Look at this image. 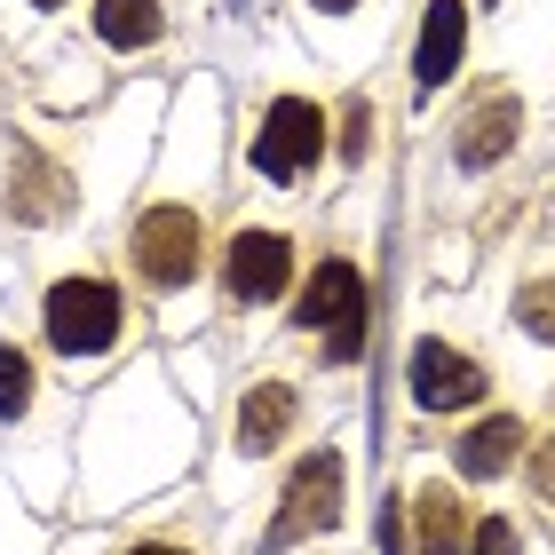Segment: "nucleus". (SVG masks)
Listing matches in <instances>:
<instances>
[{"label":"nucleus","instance_id":"obj_12","mask_svg":"<svg viewBox=\"0 0 555 555\" xmlns=\"http://www.w3.org/2000/svg\"><path fill=\"white\" fill-rule=\"evenodd\" d=\"M516 135H524V104L516 95H492V104L461 128V151H452V159L461 167H492L500 151H516Z\"/></svg>","mask_w":555,"mask_h":555},{"label":"nucleus","instance_id":"obj_11","mask_svg":"<svg viewBox=\"0 0 555 555\" xmlns=\"http://www.w3.org/2000/svg\"><path fill=\"white\" fill-rule=\"evenodd\" d=\"M461 48H468V0H428L421 56H413V88H421V95H437L452 72H461Z\"/></svg>","mask_w":555,"mask_h":555},{"label":"nucleus","instance_id":"obj_3","mask_svg":"<svg viewBox=\"0 0 555 555\" xmlns=\"http://www.w3.org/2000/svg\"><path fill=\"white\" fill-rule=\"evenodd\" d=\"M40 325L56 341V358H104L128 310H119V286H104V278H56L40 301Z\"/></svg>","mask_w":555,"mask_h":555},{"label":"nucleus","instance_id":"obj_18","mask_svg":"<svg viewBox=\"0 0 555 555\" xmlns=\"http://www.w3.org/2000/svg\"><path fill=\"white\" fill-rule=\"evenodd\" d=\"M128 555H191V547H183V540H135Z\"/></svg>","mask_w":555,"mask_h":555},{"label":"nucleus","instance_id":"obj_13","mask_svg":"<svg viewBox=\"0 0 555 555\" xmlns=\"http://www.w3.org/2000/svg\"><path fill=\"white\" fill-rule=\"evenodd\" d=\"M159 33H167L159 0H95V40H104V48H119V56L151 48Z\"/></svg>","mask_w":555,"mask_h":555},{"label":"nucleus","instance_id":"obj_1","mask_svg":"<svg viewBox=\"0 0 555 555\" xmlns=\"http://www.w3.org/2000/svg\"><path fill=\"white\" fill-rule=\"evenodd\" d=\"M128 262L151 294H183L207 270V215L183 207V198H159L128 222Z\"/></svg>","mask_w":555,"mask_h":555},{"label":"nucleus","instance_id":"obj_17","mask_svg":"<svg viewBox=\"0 0 555 555\" xmlns=\"http://www.w3.org/2000/svg\"><path fill=\"white\" fill-rule=\"evenodd\" d=\"M468 555H524V540H516V516H476V540H468Z\"/></svg>","mask_w":555,"mask_h":555},{"label":"nucleus","instance_id":"obj_2","mask_svg":"<svg viewBox=\"0 0 555 555\" xmlns=\"http://www.w3.org/2000/svg\"><path fill=\"white\" fill-rule=\"evenodd\" d=\"M294 325L325 341V365L358 358V349H365V286H358V262L325 255L310 270V286H301V301H294Z\"/></svg>","mask_w":555,"mask_h":555},{"label":"nucleus","instance_id":"obj_4","mask_svg":"<svg viewBox=\"0 0 555 555\" xmlns=\"http://www.w3.org/2000/svg\"><path fill=\"white\" fill-rule=\"evenodd\" d=\"M341 492H349V461L334 444H318V452H301V468L286 476V492H278V524L262 532V547H294V540H310V532H334L341 524Z\"/></svg>","mask_w":555,"mask_h":555},{"label":"nucleus","instance_id":"obj_19","mask_svg":"<svg viewBox=\"0 0 555 555\" xmlns=\"http://www.w3.org/2000/svg\"><path fill=\"white\" fill-rule=\"evenodd\" d=\"M310 9H325V16H341V9H358V0H310Z\"/></svg>","mask_w":555,"mask_h":555},{"label":"nucleus","instance_id":"obj_7","mask_svg":"<svg viewBox=\"0 0 555 555\" xmlns=\"http://www.w3.org/2000/svg\"><path fill=\"white\" fill-rule=\"evenodd\" d=\"M294 286V238L286 231H238L222 246V294L238 310H262V301H286Z\"/></svg>","mask_w":555,"mask_h":555},{"label":"nucleus","instance_id":"obj_20","mask_svg":"<svg viewBox=\"0 0 555 555\" xmlns=\"http://www.w3.org/2000/svg\"><path fill=\"white\" fill-rule=\"evenodd\" d=\"M33 9H56V0H33Z\"/></svg>","mask_w":555,"mask_h":555},{"label":"nucleus","instance_id":"obj_15","mask_svg":"<svg viewBox=\"0 0 555 555\" xmlns=\"http://www.w3.org/2000/svg\"><path fill=\"white\" fill-rule=\"evenodd\" d=\"M516 325L540 334V341H555V278H532V286L516 294Z\"/></svg>","mask_w":555,"mask_h":555},{"label":"nucleus","instance_id":"obj_16","mask_svg":"<svg viewBox=\"0 0 555 555\" xmlns=\"http://www.w3.org/2000/svg\"><path fill=\"white\" fill-rule=\"evenodd\" d=\"M524 476H532V500H540V508H555V428H540V437H532Z\"/></svg>","mask_w":555,"mask_h":555},{"label":"nucleus","instance_id":"obj_8","mask_svg":"<svg viewBox=\"0 0 555 555\" xmlns=\"http://www.w3.org/2000/svg\"><path fill=\"white\" fill-rule=\"evenodd\" d=\"M405 532H413V555H468L476 540V508L461 500V485H452L444 468H428L413 500H405Z\"/></svg>","mask_w":555,"mask_h":555},{"label":"nucleus","instance_id":"obj_5","mask_svg":"<svg viewBox=\"0 0 555 555\" xmlns=\"http://www.w3.org/2000/svg\"><path fill=\"white\" fill-rule=\"evenodd\" d=\"M405 389H413V405L421 413H476L492 397V373L468 358V349H452V341H413V358H405Z\"/></svg>","mask_w":555,"mask_h":555},{"label":"nucleus","instance_id":"obj_6","mask_svg":"<svg viewBox=\"0 0 555 555\" xmlns=\"http://www.w3.org/2000/svg\"><path fill=\"white\" fill-rule=\"evenodd\" d=\"M318 151H325V112L310 95H278L262 112V128H255V167L270 183H301V175L318 167Z\"/></svg>","mask_w":555,"mask_h":555},{"label":"nucleus","instance_id":"obj_9","mask_svg":"<svg viewBox=\"0 0 555 555\" xmlns=\"http://www.w3.org/2000/svg\"><path fill=\"white\" fill-rule=\"evenodd\" d=\"M516 452H532V428L516 413H485L476 428L452 437V476H476V485H492V476L516 468Z\"/></svg>","mask_w":555,"mask_h":555},{"label":"nucleus","instance_id":"obj_10","mask_svg":"<svg viewBox=\"0 0 555 555\" xmlns=\"http://www.w3.org/2000/svg\"><path fill=\"white\" fill-rule=\"evenodd\" d=\"M294 413H301L294 382H255V389H246V405H238V437H231V452H238V461H270V452L294 437Z\"/></svg>","mask_w":555,"mask_h":555},{"label":"nucleus","instance_id":"obj_14","mask_svg":"<svg viewBox=\"0 0 555 555\" xmlns=\"http://www.w3.org/2000/svg\"><path fill=\"white\" fill-rule=\"evenodd\" d=\"M33 358H24V349L16 341H0V421H24V413H33Z\"/></svg>","mask_w":555,"mask_h":555}]
</instances>
